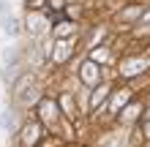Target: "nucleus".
Wrapping results in <instances>:
<instances>
[{
	"instance_id": "1",
	"label": "nucleus",
	"mask_w": 150,
	"mask_h": 147,
	"mask_svg": "<svg viewBox=\"0 0 150 147\" xmlns=\"http://www.w3.org/2000/svg\"><path fill=\"white\" fill-rule=\"evenodd\" d=\"M85 79L87 82H90V79L96 82V79H98V68H96V65H85Z\"/></svg>"
},
{
	"instance_id": "2",
	"label": "nucleus",
	"mask_w": 150,
	"mask_h": 147,
	"mask_svg": "<svg viewBox=\"0 0 150 147\" xmlns=\"http://www.w3.org/2000/svg\"><path fill=\"white\" fill-rule=\"evenodd\" d=\"M0 125H11V112H3V117H0Z\"/></svg>"
},
{
	"instance_id": "3",
	"label": "nucleus",
	"mask_w": 150,
	"mask_h": 147,
	"mask_svg": "<svg viewBox=\"0 0 150 147\" xmlns=\"http://www.w3.org/2000/svg\"><path fill=\"white\" fill-rule=\"evenodd\" d=\"M3 16H8V3L0 0V22H3Z\"/></svg>"
}]
</instances>
